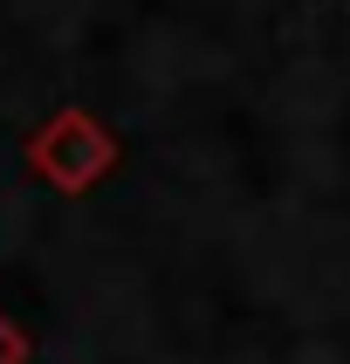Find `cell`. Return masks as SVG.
<instances>
[{"label": "cell", "instance_id": "obj_1", "mask_svg": "<svg viewBox=\"0 0 350 364\" xmlns=\"http://www.w3.org/2000/svg\"><path fill=\"white\" fill-rule=\"evenodd\" d=\"M0 364H28V337H21L7 316H0Z\"/></svg>", "mask_w": 350, "mask_h": 364}]
</instances>
